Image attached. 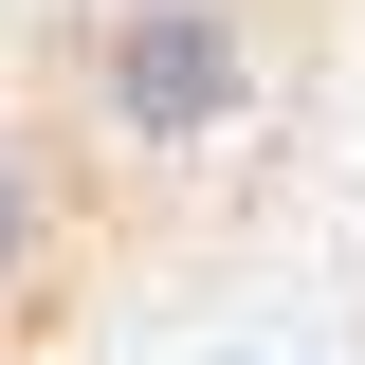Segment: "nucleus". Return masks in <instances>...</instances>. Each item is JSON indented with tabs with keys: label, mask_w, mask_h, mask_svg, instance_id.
Instances as JSON below:
<instances>
[{
	"label": "nucleus",
	"mask_w": 365,
	"mask_h": 365,
	"mask_svg": "<svg viewBox=\"0 0 365 365\" xmlns=\"http://www.w3.org/2000/svg\"><path fill=\"white\" fill-rule=\"evenodd\" d=\"M256 0H91V37H73V128L91 165H220L237 128H256Z\"/></svg>",
	"instance_id": "nucleus-1"
},
{
	"label": "nucleus",
	"mask_w": 365,
	"mask_h": 365,
	"mask_svg": "<svg viewBox=\"0 0 365 365\" xmlns=\"http://www.w3.org/2000/svg\"><path fill=\"white\" fill-rule=\"evenodd\" d=\"M55 274H73V146L37 110H0V311H37Z\"/></svg>",
	"instance_id": "nucleus-2"
},
{
	"label": "nucleus",
	"mask_w": 365,
	"mask_h": 365,
	"mask_svg": "<svg viewBox=\"0 0 365 365\" xmlns=\"http://www.w3.org/2000/svg\"><path fill=\"white\" fill-rule=\"evenodd\" d=\"M237 365H256V347H237Z\"/></svg>",
	"instance_id": "nucleus-3"
}]
</instances>
